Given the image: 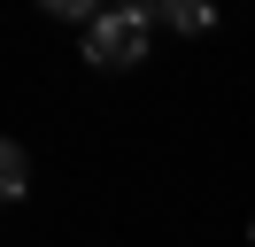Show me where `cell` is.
Returning a JSON list of instances; mask_svg holds the SVG:
<instances>
[{"label":"cell","mask_w":255,"mask_h":247,"mask_svg":"<svg viewBox=\"0 0 255 247\" xmlns=\"http://www.w3.org/2000/svg\"><path fill=\"white\" fill-rule=\"evenodd\" d=\"M147 39H155V8H101L85 23V62L131 70V62H147Z\"/></svg>","instance_id":"obj_1"},{"label":"cell","mask_w":255,"mask_h":247,"mask_svg":"<svg viewBox=\"0 0 255 247\" xmlns=\"http://www.w3.org/2000/svg\"><path fill=\"white\" fill-rule=\"evenodd\" d=\"M209 23H217L209 0H155V31H186V39H201Z\"/></svg>","instance_id":"obj_2"},{"label":"cell","mask_w":255,"mask_h":247,"mask_svg":"<svg viewBox=\"0 0 255 247\" xmlns=\"http://www.w3.org/2000/svg\"><path fill=\"white\" fill-rule=\"evenodd\" d=\"M0 193H8V201H23V193H31V154H23L16 139L0 147Z\"/></svg>","instance_id":"obj_3"}]
</instances>
